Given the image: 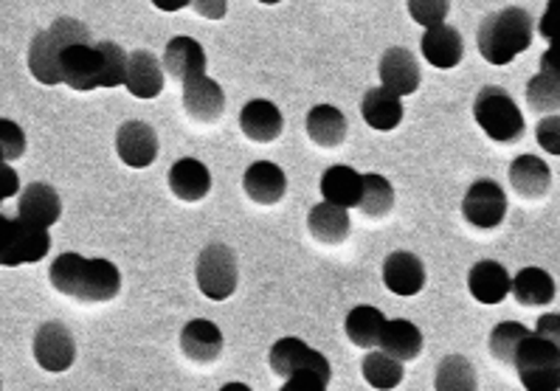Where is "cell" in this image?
Listing matches in <instances>:
<instances>
[{
	"label": "cell",
	"mask_w": 560,
	"mask_h": 391,
	"mask_svg": "<svg viewBox=\"0 0 560 391\" xmlns=\"http://www.w3.org/2000/svg\"><path fill=\"white\" fill-rule=\"evenodd\" d=\"M54 291L85 305H102L119 296L121 273L107 259H85L80 253H60L48 271Z\"/></svg>",
	"instance_id": "1"
},
{
	"label": "cell",
	"mask_w": 560,
	"mask_h": 391,
	"mask_svg": "<svg viewBox=\"0 0 560 391\" xmlns=\"http://www.w3.org/2000/svg\"><path fill=\"white\" fill-rule=\"evenodd\" d=\"M127 57L116 43L102 40L91 46H71L60 57V80L71 91L119 87L127 80Z\"/></svg>",
	"instance_id": "2"
},
{
	"label": "cell",
	"mask_w": 560,
	"mask_h": 391,
	"mask_svg": "<svg viewBox=\"0 0 560 391\" xmlns=\"http://www.w3.org/2000/svg\"><path fill=\"white\" fill-rule=\"evenodd\" d=\"M535 26L529 12L518 7H508L501 12L488 14L481 21L476 43H479V54L490 66H510L518 54L527 51L533 46Z\"/></svg>",
	"instance_id": "3"
},
{
	"label": "cell",
	"mask_w": 560,
	"mask_h": 391,
	"mask_svg": "<svg viewBox=\"0 0 560 391\" xmlns=\"http://www.w3.org/2000/svg\"><path fill=\"white\" fill-rule=\"evenodd\" d=\"M91 32L73 17H57L46 32L34 34L28 46V71L43 85H62L60 57L71 46H91Z\"/></svg>",
	"instance_id": "4"
},
{
	"label": "cell",
	"mask_w": 560,
	"mask_h": 391,
	"mask_svg": "<svg viewBox=\"0 0 560 391\" xmlns=\"http://www.w3.org/2000/svg\"><path fill=\"white\" fill-rule=\"evenodd\" d=\"M476 125L485 130V135L499 144H515L524 135V116H521L518 105L513 102L504 87L485 85L476 93L474 102Z\"/></svg>",
	"instance_id": "5"
},
{
	"label": "cell",
	"mask_w": 560,
	"mask_h": 391,
	"mask_svg": "<svg viewBox=\"0 0 560 391\" xmlns=\"http://www.w3.org/2000/svg\"><path fill=\"white\" fill-rule=\"evenodd\" d=\"M513 369L527 391H560V349L535 332L518 346Z\"/></svg>",
	"instance_id": "6"
},
{
	"label": "cell",
	"mask_w": 560,
	"mask_h": 391,
	"mask_svg": "<svg viewBox=\"0 0 560 391\" xmlns=\"http://www.w3.org/2000/svg\"><path fill=\"white\" fill-rule=\"evenodd\" d=\"M48 251H51L48 228L0 214V268L32 265V262L46 259Z\"/></svg>",
	"instance_id": "7"
},
{
	"label": "cell",
	"mask_w": 560,
	"mask_h": 391,
	"mask_svg": "<svg viewBox=\"0 0 560 391\" xmlns=\"http://www.w3.org/2000/svg\"><path fill=\"white\" fill-rule=\"evenodd\" d=\"M195 276H198V287L206 299H231V293L237 291L240 282L237 257H234V251H231L229 246H223V242H211V246H206L203 251H200Z\"/></svg>",
	"instance_id": "8"
},
{
	"label": "cell",
	"mask_w": 560,
	"mask_h": 391,
	"mask_svg": "<svg viewBox=\"0 0 560 391\" xmlns=\"http://www.w3.org/2000/svg\"><path fill=\"white\" fill-rule=\"evenodd\" d=\"M270 369L277 371L279 378L313 375V378L324 380V383L332 380L330 360L299 339H282L273 344V349H270Z\"/></svg>",
	"instance_id": "9"
},
{
	"label": "cell",
	"mask_w": 560,
	"mask_h": 391,
	"mask_svg": "<svg viewBox=\"0 0 560 391\" xmlns=\"http://www.w3.org/2000/svg\"><path fill=\"white\" fill-rule=\"evenodd\" d=\"M462 214L470 226L490 232L508 217V194L495 180H476L462 200Z\"/></svg>",
	"instance_id": "10"
},
{
	"label": "cell",
	"mask_w": 560,
	"mask_h": 391,
	"mask_svg": "<svg viewBox=\"0 0 560 391\" xmlns=\"http://www.w3.org/2000/svg\"><path fill=\"white\" fill-rule=\"evenodd\" d=\"M34 360L46 371H68L77 360V341L62 321H48L34 335Z\"/></svg>",
	"instance_id": "11"
},
{
	"label": "cell",
	"mask_w": 560,
	"mask_h": 391,
	"mask_svg": "<svg viewBox=\"0 0 560 391\" xmlns=\"http://www.w3.org/2000/svg\"><path fill=\"white\" fill-rule=\"evenodd\" d=\"M116 153L132 169H147L159 158V135L147 121H125L116 133Z\"/></svg>",
	"instance_id": "12"
},
{
	"label": "cell",
	"mask_w": 560,
	"mask_h": 391,
	"mask_svg": "<svg viewBox=\"0 0 560 391\" xmlns=\"http://www.w3.org/2000/svg\"><path fill=\"white\" fill-rule=\"evenodd\" d=\"M184 110L198 125H218L225 114V93L220 82L198 76L184 85Z\"/></svg>",
	"instance_id": "13"
},
{
	"label": "cell",
	"mask_w": 560,
	"mask_h": 391,
	"mask_svg": "<svg viewBox=\"0 0 560 391\" xmlns=\"http://www.w3.org/2000/svg\"><path fill=\"white\" fill-rule=\"evenodd\" d=\"M381 82L386 91L397 93L400 99L417 93V87L422 82V71L415 54L409 48L392 46L381 60Z\"/></svg>",
	"instance_id": "14"
},
{
	"label": "cell",
	"mask_w": 560,
	"mask_h": 391,
	"mask_svg": "<svg viewBox=\"0 0 560 391\" xmlns=\"http://www.w3.org/2000/svg\"><path fill=\"white\" fill-rule=\"evenodd\" d=\"M180 349L191 364H218L220 355H223V332L209 319L189 321L180 332Z\"/></svg>",
	"instance_id": "15"
},
{
	"label": "cell",
	"mask_w": 560,
	"mask_h": 391,
	"mask_svg": "<svg viewBox=\"0 0 560 391\" xmlns=\"http://www.w3.org/2000/svg\"><path fill=\"white\" fill-rule=\"evenodd\" d=\"M383 285L395 296H417L425 287V265L411 251H395L383 262Z\"/></svg>",
	"instance_id": "16"
},
{
	"label": "cell",
	"mask_w": 560,
	"mask_h": 391,
	"mask_svg": "<svg viewBox=\"0 0 560 391\" xmlns=\"http://www.w3.org/2000/svg\"><path fill=\"white\" fill-rule=\"evenodd\" d=\"M243 189L259 206H277L279 200L288 194V178H284L282 166L270 164V161H257V164L248 166Z\"/></svg>",
	"instance_id": "17"
},
{
	"label": "cell",
	"mask_w": 560,
	"mask_h": 391,
	"mask_svg": "<svg viewBox=\"0 0 560 391\" xmlns=\"http://www.w3.org/2000/svg\"><path fill=\"white\" fill-rule=\"evenodd\" d=\"M468 287L474 299L481 305H499V301L508 299V293H513V276L508 273V268L493 262V259H481L470 268Z\"/></svg>",
	"instance_id": "18"
},
{
	"label": "cell",
	"mask_w": 560,
	"mask_h": 391,
	"mask_svg": "<svg viewBox=\"0 0 560 391\" xmlns=\"http://www.w3.org/2000/svg\"><path fill=\"white\" fill-rule=\"evenodd\" d=\"M18 217L40 228H51L62 217V200L48 183H32L18 200Z\"/></svg>",
	"instance_id": "19"
},
{
	"label": "cell",
	"mask_w": 560,
	"mask_h": 391,
	"mask_svg": "<svg viewBox=\"0 0 560 391\" xmlns=\"http://www.w3.org/2000/svg\"><path fill=\"white\" fill-rule=\"evenodd\" d=\"M422 57L425 62H431L434 68H442V71H451L462 62L465 57V43H462V34L456 32L448 23H440L434 28H425L422 34Z\"/></svg>",
	"instance_id": "20"
},
{
	"label": "cell",
	"mask_w": 560,
	"mask_h": 391,
	"mask_svg": "<svg viewBox=\"0 0 560 391\" xmlns=\"http://www.w3.org/2000/svg\"><path fill=\"white\" fill-rule=\"evenodd\" d=\"M206 51L198 40H191V37H175L170 40L164 51V71L170 73L172 80L178 82H191L198 80V76H206Z\"/></svg>",
	"instance_id": "21"
},
{
	"label": "cell",
	"mask_w": 560,
	"mask_h": 391,
	"mask_svg": "<svg viewBox=\"0 0 560 391\" xmlns=\"http://www.w3.org/2000/svg\"><path fill=\"white\" fill-rule=\"evenodd\" d=\"M240 127H243L245 139L257 141V144H270L284 130L282 110L268 99H250L240 114Z\"/></svg>",
	"instance_id": "22"
},
{
	"label": "cell",
	"mask_w": 560,
	"mask_h": 391,
	"mask_svg": "<svg viewBox=\"0 0 560 391\" xmlns=\"http://www.w3.org/2000/svg\"><path fill=\"white\" fill-rule=\"evenodd\" d=\"M127 91L136 99H155L164 91V66L152 51H132L127 60Z\"/></svg>",
	"instance_id": "23"
},
{
	"label": "cell",
	"mask_w": 560,
	"mask_h": 391,
	"mask_svg": "<svg viewBox=\"0 0 560 391\" xmlns=\"http://www.w3.org/2000/svg\"><path fill=\"white\" fill-rule=\"evenodd\" d=\"M363 194V175L355 173L352 166H330L327 173L322 175V198L324 203H332V206L341 209H358Z\"/></svg>",
	"instance_id": "24"
},
{
	"label": "cell",
	"mask_w": 560,
	"mask_h": 391,
	"mask_svg": "<svg viewBox=\"0 0 560 391\" xmlns=\"http://www.w3.org/2000/svg\"><path fill=\"white\" fill-rule=\"evenodd\" d=\"M170 189L184 203H200L211 192V173L195 158H180L170 169Z\"/></svg>",
	"instance_id": "25"
},
{
	"label": "cell",
	"mask_w": 560,
	"mask_h": 391,
	"mask_svg": "<svg viewBox=\"0 0 560 391\" xmlns=\"http://www.w3.org/2000/svg\"><path fill=\"white\" fill-rule=\"evenodd\" d=\"M361 116L363 121L372 127V130H381V133H389L395 127H400L402 121V102L397 93L386 91V87H372L366 91L361 102Z\"/></svg>",
	"instance_id": "26"
},
{
	"label": "cell",
	"mask_w": 560,
	"mask_h": 391,
	"mask_svg": "<svg viewBox=\"0 0 560 391\" xmlns=\"http://www.w3.org/2000/svg\"><path fill=\"white\" fill-rule=\"evenodd\" d=\"M510 186H513L521 198L540 200L549 192V186H552V173H549V166L540 158H535V155H521V158H515L513 166H510Z\"/></svg>",
	"instance_id": "27"
},
{
	"label": "cell",
	"mask_w": 560,
	"mask_h": 391,
	"mask_svg": "<svg viewBox=\"0 0 560 391\" xmlns=\"http://www.w3.org/2000/svg\"><path fill=\"white\" fill-rule=\"evenodd\" d=\"M307 228L322 246H341L352 232L350 212L341 206H332V203H318L307 214Z\"/></svg>",
	"instance_id": "28"
},
{
	"label": "cell",
	"mask_w": 560,
	"mask_h": 391,
	"mask_svg": "<svg viewBox=\"0 0 560 391\" xmlns=\"http://www.w3.org/2000/svg\"><path fill=\"white\" fill-rule=\"evenodd\" d=\"M347 116L332 105H316L307 114V135H311L313 144L324 146V150H336L347 141Z\"/></svg>",
	"instance_id": "29"
},
{
	"label": "cell",
	"mask_w": 560,
	"mask_h": 391,
	"mask_svg": "<svg viewBox=\"0 0 560 391\" xmlns=\"http://www.w3.org/2000/svg\"><path fill=\"white\" fill-rule=\"evenodd\" d=\"M343 330H347V339L355 346H361V349H375V346H381V335L386 330V316L377 307L358 305L347 316Z\"/></svg>",
	"instance_id": "30"
},
{
	"label": "cell",
	"mask_w": 560,
	"mask_h": 391,
	"mask_svg": "<svg viewBox=\"0 0 560 391\" xmlns=\"http://www.w3.org/2000/svg\"><path fill=\"white\" fill-rule=\"evenodd\" d=\"M381 349L397 360H417L422 352V332L406 319L386 321V330L381 335Z\"/></svg>",
	"instance_id": "31"
},
{
	"label": "cell",
	"mask_w": 560,
	"mask_h": 391,
	"mask_svg": "<svg viewBox=\"0 0 560 391\" xmlns=\"http://www.w3.org/2000/svg\"><path fill=\"white\" fill-rule=\"evenodd\" d=\"M513 296L524 307H547L555 299V279L544 268H524L513 279Z\"/></svg>",
	"instance_id": "32"
},
{
	"label": "cell",
	"mask_w": 560,
	"mask_h": 391,
	"mask_svg": "<svg viewBox=\"0 0 560 391\" xmlns=\"http://www.w3.org/2000/svg\"><path fill=\"white\" fill-rule=\"evenodd\" d=\"M363 380L377 391H392L402 383V360L392 358L386 352L370 349V355L363 358Z\"/></svg>",
	"instance_id": "33"
},
{
	"label": "cell",
	"mask_w": 560,
	"mask_h": 391,
	"mask_svg": "<svg viewBox=\"0 0 560 391\" xmlns=\"http://www.w3.org/2000/svg\"><path fill=\"white\" fill-rule=\"evenodd\" d=\"M436 391H479L476 383V369L465 355H448L436 366L434 378Z\"/></svg>",
	"instance_id": "34"
},
{
	"label": "cell",
	"mask_w": 560,
	"mask_h": 391,
	"mask_svg": "<svg viewBox=\"0 0 560 391\" xmlns=\"http://www.w3.org/2000/svg\"><path fill=\"white\" fill-rule=\"evenodd\" d=\"M358 209H361V212L372 220L386 217V214L395 209V189H392L389 180L377 173L363 175V194H361V203H358Z\"/></svg>",
	"instance_id": "35"
},
{
	"label": "cell",
	"mask_w": 560,
	"mask_h": 391,
	"mask_svg": "<svg viewBox=\"0 0 560 391\" xmlns=\"http://www.w3.org/2000/svg\"><path fill=\"white\" fill-rule=\"evenodd\" d=\"M527 335L529 330L524 324H518V321H501V324L493 327V332H490V355H493L501 366H513L515 355H518V346L524 344Z\"/></svg>",
	"instance_id": "36"
},
{
	"label": "cell",
	"mask_w": 560,
	"mask_h": 391,
	"mask_svg": "<svg viewBox=\"0 0 560 391\" xmlns=\"http://www.w3.org/2000/svg\"><path fill=\"white\" fill-rule=\"evenodd\" d=\"M527 102L535 114H558L560 110V85L547 80L544 73H535L527 82Z\"/></svg>",
	"instance_id": "37"
},
{
	"label": "cell",
	"mask_w": 560,
	"mask_h": 391,
	"mask_svg": "<svg viewBox=\"0 0 560 391\" xmlns=\"http://www.w3.org/2000/svg\"><path fill=\"white\" fill-rule=\"evenodd\" d=\"M451 12V0H409L411 21L425 28H434L445 23Z\"/></svg>",
	"instance_id": "38"
},
{
	"label": "cell",
	"mask_w": 560,
	"mask_h": 391,
	"mask_svg": "<svg viewBox=\"0 0 560 391\" xmlns=\"http://www.w3.org/2000/svg\"><path fill=\"white\" fill-rule=\"evenodd\" d=\"M26 153V133L12 119H0V155L3 161H18Z\"/></svg>",
	"instance_id": "39"
},
{
	"label": "cell",
	"mask_w": 560,
	"mask_h": 391,
	"mask_svg": "<svg viewBox=\"0 0 560 391\" xmlns=\"http://www.w3.org/2000/svg\"><path fill=\"white\" fill-rule=\"evenodd\" d=\"M535 139H538V144L544 146L547 153L560 155V114H552L540 121V125L535 127Z\"/></svg>",
	"instance_id": "40"
},
{
	"label": "cell",
	"mask_w": 560,
	"mask_h": 391,
	"mask_svg": "<svg viewBox=\"0 0 560 391\" xmlns=\"http://www.w3.org/2000/svg\"><path fill=\"white\" fill-rule=\"evenodd\" d=\"M538 32L544 40H549V46L560 48V0H549L547 12L538 23Z\"/></svg>",
	"instance_id": "41"
},
{
	"label": "cell",
	"mask_w": 560,
	"mask_h": 391,
	"mask_svg": "<svg viewBox=\"0 0 560 391\" xmlns=\"http://www.w3.org/2000/svg\"><path fill=\"white\" fill-rule=\"evenodd\" d=\"M200 17H209V21H223L225 12H229V3L225 0H191L189 3Z\"/></svg>",
	"instance_id": "42"
},
{
	"label": "cell",
	"mask_w": 560,
	"mask_h": 391,
	"mask_svg": "<svg viewBox=\"0 0 560 391\" xmlns=\"http://www.w3.org/2000/svg\"><path fill=\"white\" fill-rule=\"evenodd\" d=\"M535 335L552 341V344L560 349V316H555V312H547V316H540L538 327H535Z\"/></svg>",
	"instance_id": "43"
},
{
	"label": "cell",
	"mask_w": 560,
	"mask_h": 391,
	"mask_svg": "<svg viewBox=\"0 0 560 391\" xmlns=\"http://www.w3.org/2000/svg\"><path fill=\"white\" fill-rule=\"evenodd\" d=\"M18 192H21V178H18V173H14L12 166H0V206Z\"/></svg>",
	"instance_id": "44"
},
{
	"label": "cell",
	"mask_w": 560,
	"mask_h": 391,
	"mask_svg": "<svg viewBox=\"0 0 560 391\" xmlns=\"http://www.w3.org/2000/svg\"><path fill=\"white\" fill-rule=\"evenodd\" d=\"M547 80H552L555 85H560V48H552L549 46L547 51H544V57H540V71Z\"/></svg>",
	"instance_id": "45"
},
{
	"label": "cell",
	"mask_w": 560,
	"mask_h": 391,
	"mask_svg": "<svg viewBox=\"0 0 560 391\" xmlns=\"http://www.w3.org/2000/svg\"><path fill=\"white\" fill-rule=\"evenodd\" d=\"M279 391H327V383L313 375H296V378H288Z\"/></svg>",
	"instance_id": "46"
},
{
	"label": "cell",
	"mask_w": 560,
	"mask_h": 391,
	"mask_svg": "<svg viewBox=\"0 0 560 391\" xmlns=\"http://www.w3.org/2000/svg\"><path fill=\"white\" fill-rule=\"evenodd\" d=\"M191 0H152V7L161 9V12H180V9L189 7Z\"/></svg>",
	"instance_id": "47"
},
{
	"label": "cell",
	"mask_w": 560,
	"mask_h": 391,
	"mask_svg": "<svg viewBox=\"0 0 560 391\" xmlns=\"http://www.w3.org/2000/svg\"><path fill=\"white\" fill-rule=\"evenodd\" d=\"M220 391H254V389H250V386H245V383H225Z\"/></svg>",
	"instance_id": "48"
},
{
	"label": "cell",
	"mask_w": 560,
	"mask_h": 391,
	"mask_svg": "<svg viewBox=\"0 0 560 391\" xmlns=\"http://www.w3.org/2000/svg\"><path fill=\"white\" fill-rule=\"evenodd\" d=\"M259 3H268V7H273V3H282V0H259Z\"/></svg>",
	"instance_id": "49"
},
{
	"label": "cell",
	"mask_w": 560,
	"mask_h": 391,
	"mask_svg": "<svg viewBox=\"0 0 560 391\" xmlns=\"http://www.w3.org/2000/svg\"><path fill=\"white\" fill-rule=\"evenodd\" d=\"M0 166H7V161H3V155H0Z\"/></svg>",
	"instance_id": "50"
},
{
	"label": "cell",
	"mask_w": 560,
	"mask_h": 391,
	"mask_svg": "<svg viewBox=\"0 0 560 391\" xmlns=\"http://www.w3.org/2000/svg\"><path fill=\"white\" fill-rule=\"evenodd\" d=\"M0 389H3V383H0Z\"/></svg>",
	"instance_id": "51"
}]
</instances>
